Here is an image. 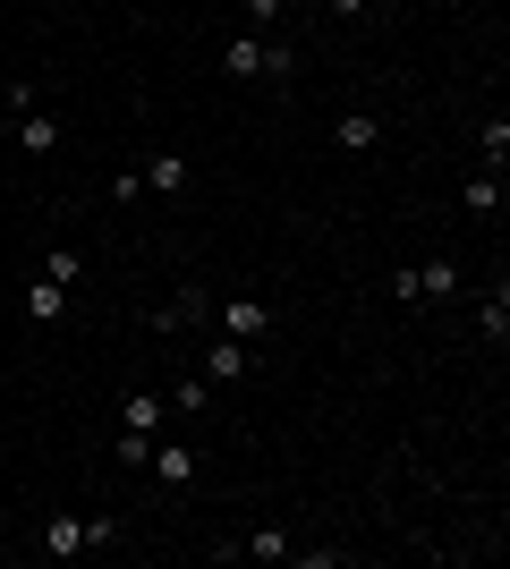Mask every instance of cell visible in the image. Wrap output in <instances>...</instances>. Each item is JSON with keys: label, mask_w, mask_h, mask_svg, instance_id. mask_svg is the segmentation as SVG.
<instances>
[{"label": "cell", "mask_w": 510, "mask_h": 569, "mask_svg": "<svg viewBox=\"0 0 510 569\" xmlns=\"http://www.w3.org/2000/svg\"><path fill=\"white\" fill-rule=\"evenodd\" d=\"M34 281H60V289H77V281H86V263H77V247H51Z\"/></svg>", "instance_id": "obj_16"}, {"label": "cell", "mask_w": 510, "mask_h": 569, "mask_svg": "<svg viewBox=\"0 0 510 569\" xmlns=\"http://www.w3.org/2000/svg\"><path fill=\"white\" fill-rule=\"evenodd\" d=\"M111 459H120L128 476H146V459H153V433H128V426H120V442H111Z\"/></svg>", "instance_id": "obj_17"}, {"label": "cell", "mask_w": 510, "mask_h": 569, "mask_svg": "<svg viewBox=\"0 0 510 569\" xmlns=\"http://www.w3.org/2000/svg\"><path fill=\"white\" fill-rule=\"evenodd\" d=\"M451 289H460V263H417V272H400V281H391V298L426 307V298H451Z\"/></svg>", "instance_id": "obj_3"}, {"label": "cell", "mask_w": 510, "mask_h": 569, "mask_svg": "<svg viewBox=\"0 0 510 569\" xmlns=\"http://www.w3.org/2000/svg\"><path fill=\"white\" fill-rule=\"evenodd\" d=\"M170 408H179V417H196V408H213V382L196 375V382H179V391H170Z\"/></svg>", "instance_id": "obj_18"}, {"label": "cell", "mask_w": 510, "mask_h": 569, "mask_svg": "<svg viewBox=\"0 0 510 569\" xmlns=\"http://www.w3.org/2000/svg\"><path fill=\"white\" fill-rule=\"evenodd\" d=\"M323 9H332V18H358V9H366V0H323Z\"/></svg>", "instance_id": "obj_21"}, {"label": "cell", "mask_w": 510, "mask_h": 569, "mask_svg": "<svg viewBox=\"0 0 510 569\" xmlns=\"http://www.w3.org/2000/svg\"><path fill=\"white\" fill-rule=\"evenodd\" d=\"M221 69L247 77V86H264V77H290V43H272V34H230V43H221Z\"/></svg>", "instance_id": "obj_1"}, {"label": "cell", "mask_w": 510, "mask_h": 569, "mask_svg": "<svg viewBox=\"0 0 510 569\" xmlns=\"http://www.w3.org/2000/svg\"><path fill=\"white\" fill-rule=\"evenodd\" d=\"M247 366H256V349H247V340H213V357H204V382H239Z\"/></svg>", "instance_id": "obj_6"}, {"label": "cell", "mask_w": 510, "mask_h": 569, "mask_svg": "<svg viewBox=\"0 0 510 569\" xmlns=\"http://www.w3.org/2000/svg\"><path fill=\"white\" fill-rule=\"evenodd\" d=\"M477 144H486V162L502 170L510 162V119H486V137H477Z\"/></svg>", "instance_id": "obj_19"}, {"label": "cell", "mask_w": 510, "mask_h": 569, "mask_svg": "<svg viewBox=\"0 0 510 569\" xmlns=\"http://www.w3.org/2000/svg\"><path fill=\"white\" fill-rule=\"evenodd\" d=\"M137 179H146L153 196H179L188 188V153H153V170H137Z\"/></svg>", "instance_id": "obj_10"}, {"label": "cell", "mask_w": 510, "mask_h": 569, "mask_svg": "<svg viewBox=\"0 0 510 569\" xmlns=\"http://www.w3.org/2000/svg\"><path fill=\"white\" fill-rule=\"evenodd\" d=\"M477 323H486V340H510V281H493V289H486Z\"/></svg>", "instance_id": "obj_13"}, {"label": "cell", "mask_w": 510, "mask_h": 569, "mask_svg": "<svg viewBox=\"0 0 510 569\" xmlns=\"http://www.w3.org/2000/svg\"><path fill=\"white\" fill-rule=\"evenodd\" d=\"M111 545V519H77V510H60V519H43V536H34V552H51V561H77V552Z\"/></svg>", "instance_id": "obj_2"}, {"label": "cell", "mask_w": 510, "mask_h": 569, "mask_svg": "<svg viewBox=\"0 0 510 569\" xmlns=\"http://www.w3.org/2000/svg\"><path fill=\"white\" fill-rule=\"evenodd\" d=\"M60 307H69V289H60V281H34V289H26V315H34V323H60Z\"/></svg>", "instance_id": "obj_15"}, {"label": "cell", "mask_w": 510, "mask_h": 569, "mask_svg": "<svg viewBox=\"0 0 510 569\" xmlns=\"http://www.w3.org/2000/svg\"><path fill=\"white\" fill-rule=\"evenodd\" d=\"M332 144H340V153H374V144H383V128H374L366 111H349V119L332 128Z\"/></svg>", "instance_id": "obj_11"}, {"label": "cell", "mask_w": 510, "mask_h": 569, "mask_svg": "<svg viewBox=\"0 0 510 569\" xmlns=\"http://www.w3.org/2000/svg\"><path fill=\"white\" fill-rule=\"evenodd\" d=\"M221 552H247V561H290V536H281V527H256L247 545H221Z\"/></svg>", "instance_id": "obj_12"}, {"label": "cell", "mask_w": 510, "mask_h": 569, "mask_svg": "<svg viewBox=\"0 0 510 569\" xmlns=\"http://www.w3.org/2000/svg\"><path fill=\"white\" fill-rule=\"evenodd\" d=\"M0 552H9V536H0Z\"/></svg>", "instance_id": "obj_23"}, {"label": "cell", "mask_w": 510, "mask_h": 569, "mask_svg": "<svg viewBox=\"0 0 510 569\" xmlns=\"http://www.w3.org/2000/svg\"><path fill=\"white\" fill-rule=\"evenodd\" d=\"M146 468L162 476V485H196V451H188V442H162V451H153Z\"/></svg>", "instance_id": "obj_9"}, {"label": "cell", "mask_w": 510, "mask_h": 569, "mask_svg": "<svg viewBox=\"0 0 510 569\" xmlns=\"http://www.w3.org/2000/svg\"><path fill=\"white\" fill-rule=\"evenodd\" d=\"M221 332H230V340H264L272 307H264V298H221Z\"/></svg>", "instance_id": "obj_5"}, {"label": "cell", "mask_w": 510, "mask_h": 569, "mask_svg": "<svg viewBox=\"0 0 510 569\" xmlns=\"http://www.w3.org/2000/svg\"><path fill=\"white\" fill-rule=\"evenodd\" d=\"M366 9H400V0H366Z\"/></svg>", "instance_id": "obj_22"}, {"label": "cell", "mask_w": 510, "mask_h": 569, "mask_svg": "<svg viewBox=\"0 0 510 569\" xmlns=\"http://www.w3.org/2000/svg\"><path fill=\"white\" fill-rule=\"evenodd\" d=\"M18 153H60V119L51 111H18Z\"/></svg>", "instance_id": "obj_7"}, {"label": "cell", "mask_w": 510, "mask_h": 569, "mask_svg": "<svg viewBox=\"0 0 510 569\" xmlns=\"http://www.w3.org/2000/svg\"><path fill=\"white\" fill-rule=\"evenodd\" d=\"M281 9H290V0H247V18H256V34H264V26L281 18Z\"/></svg>", "instance_id": "obj_20"}, {"label": "cell", "mask_w": 510, "mask_h": 569, "mask_svg": "<svg viewBox=\"0 0 510 569\" xmlns=\"http://www.w3.org/2000/svg\"><path fill=\"white\" fill-rule=\"evenodd\" d=\"M204 315H213V298H204V289H179V298H170V307H153V340H170V332H188V323H204Z\"/></svg>", "instance_id": "obj_4"}, {"label": "cell", "mask_w": 510, "mask_h": 569, "mask_svg": "<svg viewBox=\"0 0 510 569\" xmlns=\"http://www.w3.org/2000/svg\"><path fill=\"white\" fill-rule=\"evenodd\" d=\"M460 204H468L477 221H493V213H502V170H493V179H468V196H460Z\"/></svg>", "instance_id": "obj_14"}, {"label": "cell", "mask_w": 510, "mask_h": 569, "mask_svg": "<svg viewBox=\"0 0 510 569\" xmlns=\"http://www.w3.org/2000/svg\"><path fill=\"white\" fill-rule=\"evenodd\" d=\"M162 417H170V400H153V391H128V400H120V426L128 433H153Z\"/></svg>", "instance_id": "obj_8"}]
</instances>
